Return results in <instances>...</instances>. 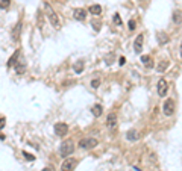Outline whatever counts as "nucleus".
<instances>
[{
    "mask_svg": "<svg viewBox=\"0 0 182 171\" xmlns=\"http://www.w3.org/2000/svg\"><path fill=\"white\" fill-rule=\"evenodd\" d=\"M44 14H46V17L49 18V21H50V24L53 26V27H59V18H58V14L55 12V9L50 6V3H44Z\"/></svg>",
    "mask_w": 182,
    "mask_h": 171,
    "instance_id": "nucleus-1",
    "label": "nucleus"
},
{
    "mask_svg": "<svg viewBox=\"0 0 182 171\" xmlns=\"http://www.w3.org/2000/svg\"><path fill=\"white\" fill-rule=\"evenodd\" d=\"M73 152H74V144H73L72 139L64 141V142L61 144V147H59V154H61L64 159L70 157V154H73Z\"/></svg>",
    "mask_w": 182,
    "mask_h": 171,
    "instance_id": "nucleus-2",
    "label": "nucleus"
},
{
    "mask_svg": "<svg viewBox=\"0 0 182 171\" xmlns=\"http://www.w3.org/2000/svg\"><path fill=\"white\" fill-rule=\"evenodd\" d=\"M99 141L96 138H91V136H87V138H82L79 141V149H84V150H90V149H94L97 147Z\"/></svg>",
    "mask_w": 182,
    "mask_h": 171,
    "instance_id": "nucleus-3",
    "label": "nucleus"
},
{
    "mask_svg": "<svg viewBox=\"0 0 182 171\" xmlns=\"http://www.w3.org/2000/svg\"><path fill=\"white\" fill-rule=\"evenodd\" d=\"M76 165H77V159L76 157H67L61 164V171H74Z\"/></svg>",
    "mask_w": 182,
    "mask_h": 171,
    "instance_id": "nucleus-4",
    "label": "nucleus"
},
{
    "mask_svg": "<svg viewBox=\"0 0 182 171\" xmlns=\"http://www.w3.org/2000/svg\"><path fill=\"white\" fill-rule=\"evenodd\" d=\"M163 112L164 115H167V117H172L173 114H175V100L173 99H167L163 104Z\"/></svg>",
    "mask_w": 182,
    "mask_h": 171,
    "instance_id": "nucleus-5",
    "label": "nucleus"
},
{
    "mask_svg": "<svg viewBox=\"0 0 182 171\" xmlns=\"http://www.w3.org/2000/svg\"><path fill=\"white\" fill-rule=\"evenodd\" d=\"M53 130H55V135H58V136H65L67 132H68V126H67V123H56Z\"/></svg>",
    "mask_w": 182,
    "mask_h": 171,
    "instance_id": "nucleus-6",
    "label": "nucleus"
},
{
    "mask_svg": "<svg viewBox=\"0 0 182 171\" xmlns=\"http://www.w3.org/2000/svg\"><path fill=\"white\" fill-rule=\"evenodd\" d=\"M156 91H158V96L159 97H164L168 91V85H167V80L165 79H159L158 82V86H156Z\"/></svg>",
    "mask_w": 182,
    "mask_h": 171,
    "instance_id": "nucleus-7",
    "label": "nucleus"
},
{
    "mask_svg": "<svg viewBox=\"0 0 182 171\" xmlns=\"http://www.w3.org/2000/svg\"><path fill=\"white\" fill-rule=\"evenodd\" d=\"M143 41H144V36L143 35H138L135 38V41H134V50H135V53H140L141 51V49H143Z\"/></svg>",
    "mask_w": 182,
    "mask_h": 171,
    "instance_id": "nucleus-8",
    "label": "nucleus"
},
{
    "mask_svg": "<svg viewBox=\"0 0 182 171\" xmlns=\"http://www.w3.org/2000/svg\"><path fill=\"white\" fill-rule=\"evenodd\" d=\"M106 126H108L109 129H114L117 126V115L114 112L108 114V117H106Z\"/></svg>",
    "mask_w": 182,
    "mask_h": 171,
    "instance_id": "nucleus-9",
    "label": "nucleus"
},
{
    "mask_svg": "<svg viewBox=\"0 0 182 171\" xmlns=\"http://www.w3.org/2000/svg\"><path fill=\"white\" fill-rule=\"evenodd\" d=\"M126 139H127V141H132V142H135V141H138V139H140V133H138L135 129H132V130H127V132H126Z\"/></svg>",
    "mask_w": 182,
    "mask_h": 171,
    "instance_id": "nucleus-10",
    "label": "nucleus"
},
{
    "mask_svg": "<svg viewBox=\"0 0 182 171\" xmlns=\"http://www.w3.org/2000/svg\"><path fill=\"white\" fill-rule=\"evenodd\" d=\"M91 112H93V115H94L96 118H99V117L103 114V106H102V104H99V103H96V104H93Z\"/></svg>",
    "mask_w": 182,
    "mask_h": 171,
    "instance_id": "nucleus-11",
    "label": "nucleus"
},
{
    "mask_svg": "<svg viewBox=\"0 0 182 171\" xmlns=\"http://www.w3.org/2000/svg\"><path fill=\"white\" fill-rule=\"evenodd\" d=\"M74 18L76 20H79V21H84L85 18H87V11L85 9H82V8H79V9H74Z\"/></svg>",
    "mask_w": 182,
    "mask_h": 171,
    "instance_id": "nucleus-12",
    "label": "nucleus"
},
{
    "mask_svg": "<svg viewBox=\"0 0 182 171\" xmlns=\"http://www.w3.org/2000/svg\"><path fill=\"white\" fill-rule=\"evenodd\" d=\"M14 67H15V71H17V74H23V73L26 71V62H24V59L21 58V59H20V62L17 61V64H15Z\"/></svg>",
    "mask_w": 182,
    "mask_h": 171,
    "instance_id": "nucleus-13",
    "label": "nucleus"
},
{
    "mask_svg": "<svg viewBox=\"0 0 182 171\" xmlns=\"http://www.w3.org/2000/svg\"><path fill=\"white\" fill-rule=\"evenodd\" d=\"M88 12L93 14V15H100L102 14V6L100 5H91L88 8Z\"/></svg>",
    "mask_w": 182,
    "mask_h": 171,
    "instance_id": "nucleus-14",
    "label": "nucleus"
},
{
    "mask_svg": "<svg viewBox=\"0 0 182 171\" xmlns=\"http://www.w3.org/2000/svg\"><path fill=\"white\" fill-rule=\"evenodd\" d=\"M18 56H20V51L15 50V53H14V55H12V56L9 58V61H8V64H6V65H8V67H14V65L17 64Z\"/></svg>",
    "mask_w": 182,
    "mask_h": 171,
    "instance_id": "nucleus-15",
    "label": "nucleus"
},
{
    "mask_svg": "<svg viewBox=\"0 0 182 171\" xmlns=\"http://www.w3.org/2000/svg\"><path fill=\"white\" fill-rule=\"evenodd\" d=\"M44 12H41V11H38V15H36V24H38V27L39 29H43V26H44Z\"/></svg>",
    "mask_w": 182,
    "mask_h": 171,
    "instance_id": "nucleus-16",
    "label": "nucleus"
},
{
    "mask_svg": "<svg viewBox=\"0 0 182 171\" xmlns=\"http://www.w3.org/2000/svg\"><path fill=\"white\" fill-rule=\"evenodd\" d=\"M20 31H21V23L18 21L17 24H15V27H14V31H12V39H14V41H17V39H18Z\"/></svg>",
    "mask_w": 182,
    "mask_h": 171,
    "instance_id": "nucleus-17",
    "label": "nucleus"
},
{
    "mask_svg": "<svg viewBox=\"0 0 182 171\" xmlns=\"http://www.w3.org/2000/svg\"><path fill=\"white\" fill-rule=\"evenodd\" d=\"M73 70H74V73H76V74H79V73H82V71H84V62H82V61H79V62H76V64L73 65Z\"/></svg>",
    "mask_w": 182,
    "mask_h": 171,
    "instance_id": "nucleus-18",
    "label": "nucleus"
},
{
    "mask_svg": "<svg viewBox=\"0 0 182 171\" xmlns=\"http://www.w3.org/2000/svg\"><path fill=\"white\" fill-rule=\"evenodd\" d=\"M173 21L176 23V24H181V21H182V17H181V11H175L173 12Z\"/></svg>",
    "mask_w": 182,
    "mask_h": 171,
    "instance_id": "nucleus-19",
    "label": "nucleus"
},
{
    "mask_svg": "<svg viewBox=\"0 0 182 171\" xmlns=\"http://www.w3.org/2000/svg\"><path fill=\"white\" fill-rule=\"evenodd\" d=\"M9 5H11V0H0V9H8L9 8Z\"/></svg>",
    "mask_w": 182,
    "mask_h": 171,
    "instance_id": "nucleus-20",
    "label": "nucleus"
},
{
    "mask_svg": "<svg viewBox=\"0 0 182 171\" xmlns=\"http://www.w3.org/2000/svg\"><path fill=\"white\" fill-rule=\"evenodd\" d=\"M167 67H168V62L163 61V62H159V65H158V71H159V73H163V71H165V70H167Z\"/></svg>",
    "mask_w": 182,
    "mask_h": 171,
    "instance_id": "nucleus-21",
    "label": "nucleus"
},
{
    "mask_svg": "<svg viewBox=\"0 0 182 171\" xmlns=\"http://www.w3.org/2000/svg\"><path fill=\"white\" fill-rule=\"evenodd\" d=\"M158 38H159V39H158V41H159V44H163V43H167V41H168V36H167V35L165 34H158Z\"/></svg>",
    "mask_w": 182,
    "mask_h": 171,
    "instance_id": "nucleus-22",
    "label": "nucleus"
},
{
    "mask_svg": "<svg viewBox=\"0 0 182 171\" xmlns=\"http://www.w3.org/2000/svg\"><path fill=\"white\" fill-rule=\"evenodd\" d=\"M99 86H100V79H93V80H91V88L97 89Z\"/></svg>",
    "mask_w": 182,
    "mask_h": 171,
    "instance_id": "nucleus-23",
    "label": "nucleus"
},
{
    "mask_svg": "<svg viewBox=\"0 0 182 171\" xmlns=\"http://www.w3.org/2000/svg\"><path fill=\"white\" fill-rule=\"evenodd\" d=\"M23 156H24L27 161H31V162H32V161H35V156H34V154H31V153H27V152H23Z\"/></svg>",
    "mask_w": 182,
    "mask_h": 171,
    "instance_id": "nucleus-24",
    "label": "nucleus"
},
{
    "mask_svg": "<svg viewBox=\"0 0 182 171\" xmlns=\"http://www.w3.org/2000/svg\"><path fill=\"white\" fill-rule=\"evenodd\" d=\"M141 61L144 62L146 65H149V62H150V56H147V55H143V56H141Z\"/></svg>",
    "mask_w": 182,
    "mask_h": 171,
    "instance_id": "nucleus-25",
    "label": "nucleus"
},
{
    "mask_svg": "<svg viewBox=\"0 0 182 171\" xmlns=\"http://www.w3.org/2000/svg\"><path fill=\"white\" fill-rule=\"evenodd\" d=\"M114 21H115L118 26H122V18H120V15H118V14H115V15H114Z\"/></svg>",
    "mask_w": 182,
    "mask_h": 171,
    "instance_id": "nucleus-26",
    "label": "nucleus"
},
{
    "mask_svg": "<svg viewBox=\"0 0 182 171\" xmlns=\"http://www.w3.org/2000/svg\"><path fill=\"white\" fill-rule=\"evenodd\" d=\"M137 26H135V20H129V31H134Z\"/></svg>",
    "mask_w": 182,
    "mask_h": 171,
    "instance_id": "nucleus-27",
    "label": "nucleus"
},
{
    "mask_svg": "<svg viewBox=\"0 0 182 171\" xmlns=\"http://www.w3.org/2000/svg\"><path fill=\"white\" fill-rule=\"evenodd\" d=\"M5 123H6V120H5V118H0V130L5 127Z\"/></svg>",
    "mask_w": 182,
    "mask_h": 171,
    "instance_id": "nucleus-28",
    "label": "nucleus"
},
{
    "mask_svg": "<svg viewBox=\"0 0 182 171\" xmlns=\"http://www.w3.org/2000/svg\"><path fill=\"white\" fill-rule=\"evenodd\" d=\"M93 26H94V31H99V29H100V27H99V23H94Z\"/></svg>",
    "mask_w": 182,
    "mask_h": 171,
    "instance_id": "nucleus-29",
    "label": "nucleus"
},
{
    "mask_svg": "<svg viewBox=\"0 0 182 171\" xmlns=\"http://www.w3.org/2000/svg\"><path fill=\"white\" fill-rule=\"evenodd\" d=\"M43 171H52V170H50V168H44Z\"/></svg>",
    "mask_w": 182,
    "mask_h": 171,
    "instance_id": "nucleus-30",
    "label": "nucleus"
},
{
    "mask_svg": "<svg viewBox=\"0 0 182 171\" xmlns=\"http://www.w3.org/2000/svg\"><path fill=\"white\" fill-rule=\"evenodd\" d=\"M0 139H5V136H3V135H0Z\"/></svg>",
    "mask_w": 182,
    "mask_h": 171,
    "instance_id": "nucleus-31",
    "label": "nucleus"
},
{
    "mask_svg": "<svg viewBox=\"0 0 182 171\" xmlns=\"http://www.w3.org/2000/svg\"><path fill=\"white\" fill-rule=\"evenodd\" d=\"M181 58H182V44H181Z\"/></svg>",
    "mask_w": 182,
    "mask_h": 171,
    "instance_id": "nucleus-32",
    "label": "nucleus"
}]
</instances>
